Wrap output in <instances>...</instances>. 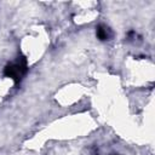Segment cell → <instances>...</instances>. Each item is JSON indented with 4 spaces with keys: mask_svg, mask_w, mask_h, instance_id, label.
Instances as JSON below:
<instances>
[{
    "mask_svg": "<svg viewBox=\"0 0 155 155\" xmlns=\"http://www.w3.org/2000/svg\"><path fill=\"white\" fill-rule=\"evenodd\" d=\"M96 35L101 41H108L113 38V31L111 29L105 25V24H99L96 29Z\"/></svg>",
    "mask_w": 155,
    "mask_h": 155,
    "instance_id": "2",
    "label": "cell"
},
{
    "mask_svg": "<svg viewBox=\"0 0 155 155\" xmlns=\"http://www.w3.org/2000/svg\"><path fill=\"white\" fill-rule=\"evenodd\" d=\"M27 70H28V68H27L25 58H18L17 61H15V62H12V63L6 65L4 74L7 78L12 79L15 82H19L23 79V76L25 75Z\"/></svg>",
    "mask_w": 155,
    "mask_h": 155,
    "instance_id": "1",
    "label": "cell"
}]
</instances>
